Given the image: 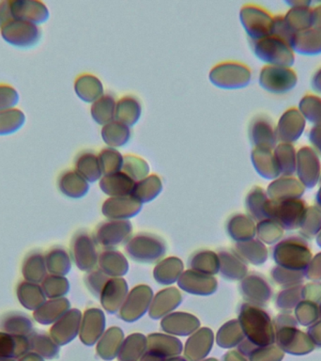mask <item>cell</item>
Segmentation results:
<instances>
[{"label": "cell", "mask_w": 321, "mask_h": 361, "mask_svg": "<svg viewBox=\"0 0 321 361\" xmlns=\"http://www.w3.org/2000/svg\"><path fill=\"white\" fill-rule=\"evenodd\" d=\"M251 47L256 58L272 66L292 67L295 53L289 42L275 35L251 41Z\"/></svg>", "instance_id": "6da1fadb"}, {"label": "cell", "mask_w": 321, "mask_h": 361, "mask_svg": "<svg viewBox=\"0 0 321 361\" xmlns=\"http://www.w3.org/2000/svg\"><path fill=\"white\" fill-rule=\"evenodd\" d=\"M210 83L222 90L244 89L250 84L252 72L241 62L225 61L215 65L208 75Z\"/></svg>", "instance_id": "7a4b0ae2"}, {"label": "cell", "mask_w": 321, "mask_h": 361, "mask_svg": "<svg viewBox=\"0 0 321 361\" xmlns=\"http://www.w3.org/2000/svg\"><path fill=\"white\" fill-rule=\"evenodd\" d=\"M239 20L251 41L272 35L273 16L260 6L244 5L239 11Z\"/></svg>", "instance_id": "3957f363"}, {"label": "cell", "mask_w": 321, "mask_h": 361, "mask_svg": "<svg viewBox=\"0 0 321 361\" xmlns=\"http://www.w3.org/2000/svg\"><path fill=\"white\" fill-rule=\"evenodd\" d=\"M297 83V73L291 67L266 65L259 73V85L262 89L273 94L289 92Z\"/></svg>", "instance_id": "277c9868"}, {"label": "cell", "mask_w": 321, "mask_h": 361, "mask_svg": "<svg viewBox=\"0 0 321 361\" xmlns=\"http://www.w3.org/2000/svg\"><path fill=\"white\" fill-rule=\"evenodd\" d=\"M0 35L11 47L27 49L39 44L42 32L39 25L13 20L0 28Z\"/></svg>", "instance_id": "5b68a950"}, {"label": "cell", "mask_w": 321, "mask_h": 361, "mask_svg": "<svg viewBox=\"0 0 321 361\" xmlns=\"http://www.w3.org/2000/svg\"><path fill=\"white\" fill-rule=\"evenodd\" d=\"M306 205L300 199L273 202L270 203L269 217L275 219L281 227L291 230L301 227L306 213Z\"/></svg>", "instance_id": "8992f818"}, {"label": "cell", "mask_w": 321, "mask_h": 361, "mask_svg": "<svg viewBox=\"0 0 321 361\" xmlns=\"http://www.w3.org/2000/svg\"><path fill=\"white\" fill-rule=\"evenodd\" d=\"M296 172L304 188H314L321 177L320 157L312 147H301L297 152Z\"/></svg>", "instance_id": "52a82bcc"}, {"label": "cell", "mask_w": 321, "mask_h": 361, "mask_svg": "<svg viewBox=\"0 0 321 361\" xmlns=\"http://www.w3.org/2000/svg\"><path fill=\"white\" fill-rule=\"evenodd\" d=\"M249 137L255 148L273 151L279 143L276 127L272 120L265 115L256 116L251 121Z\"/></svg>", "instance_id": "ba28073f"}, {"label": "cell", "mask_w": 321, "mask_h": 361, "mask_svg": "<svg viewBox=\"0 0 321 361\" xmlns=\"http://www.w3.org/2000/svg\"><path fill=\"white\" fill-rule=\"evenodd\" d=\"M11 10L13 20L31 23L39 27L45 24L50 17L47 6L38 0H11Z\"/></svg>", "instance_id": "9c48e42d"}, {"label": "cell", "mask_w": 321, "mask_h": 361, "mask_svg": "<svg viewBox=\"0 0 321 361\" xmlns=\"http://www.w3.org/2000/svg\"><path fill=\"white\" fill-rule=\"evenodd\" d=\"M306 121L296 107L287 109L281 116L276 126L279 142L294 143L306 129Z\"/></svg>", "instance_id": "30bf717a"}, {"label": "cell", "mask_w": 321, "mask_h": 361, "mask_svg": "<svg viewBox=\"0 0 321 361\" xmlns=\"http://www.w3.org/2000/svg\"><path fill=\"white\" fill-rule=\"evenodd\" d=\"M268 188V196L273 202L298 199L304 192L303 183L292 176H284L280 179H276Z\"/></svg>", "instance_id": "8fae6325"}, {"label": "cell", "mask_w": 321, "mask_h": 361, "mask_svg": "<svg viewBox=\"0 0 321 361\" xmlns=\"http://www.w3.org/2000/svg\"><path fill=\"white\" fill-rule=\"evenodd\" d=\"M294 53L303 56H317L321 54V30L311 27L293 36L290 42Z\"/></svg>", "instance_id": "7c38bea8"}, {"label": "cell", "mask_w": 321, "mask_h": 361, "mask_svg": "<svg viewBox=\"0 0 321 361\" xmlns=\"http://www.w3.org/2000/svg\"><path fill=\"white\" fill-rule=\"evenodd\" d=\"M75 92L80 100L87 104H93L104 95L103 83L90 73H84L75 79Z\"/></svg>", "instance_id": "4fadbf2b"}, {"label": "cell", "mask_w": 321, "mask_h": 361, "mask_svg": "<svg viewBox=\"0 0 321 361\" xmlns=\"http://www.w3.org/2000/svg\"><path fill=\"white\" fill-rule=\"evenodd\" d=\"M142 115V106L134 96L127 95L121 97L115 104V121L128 127L134 126Z\"/></svg>", "instance_id": "5bb4252c"}, {"label": "cell", "mask_w": 321, "mask_h": 361, "mask_svg": "<svg viewBox=\"0 0 321 361\" xmlns=\"http://www.w3.org/2000/svg\"><path fill=\"white\" fill-rule=\"evenodd\" d=\"M251 160L256 172L265 179H275L281 175L272 149L253 148Z\"/></svg>", "instance_id": "9a60e30c"}, {"label": "cell", "mask_w": 321, "mask_h": 361, "mask_svg": "<svg viewBox=\"0 0 321 361\" xmlns=\"http://www.w3.org/2000/svg\"><path fill=\"white\" fill-rule=\"evenodd\" d=\"M58 185L59 190L65 196L73 199L84 197L89 191V183L78 172L73 169L61 172L58 179Z\"/></svg>", "instance_id": "2e32d148"}, {"label": "cell", "mask_w": 321, "mask_h": 361, "mask_svg": "<svg viewBox=\"0 0 321 361\" xmlns=\"http://www.w3.org/2000/svg\"><path fill=\"white\" fill-rule=\"evenodd\" d=\"M100 186L101 190L109 196L126 197L132 193L134 182L128 175L120 171L104 175L101 179Z\"/></svg>", "instance_id": "e0dca14e"}, {"label": "cell", "mask_w": 321, "mask_h": 361, "mask_svg": "<svg viewBox=\"0 0 321 361\" xmlns=\"http://www.w3.org/2000/svg\"><path fill=\"white\" fill-rule=\"evenodd\" d=\"M75 168L76 172L90 183L96 182L103 174L97 155L89 151L81 152L77 154L75 160Z\"/></svg>", "instance_id": "ac0fdd59"}, {"label": "cell", "mask_w": 321, "mask_h": 361, "mask_svg": "<svg viewBox=\"0 0 321 361\" xmlns=\"http://www.w3.org/2000/svg\"><path fill=\"white\" fill-rule=\"evenodd\" d=\"M104 143L111 148L125 146L131 138V129L120 121H113L103 126L101 131Z\"/></svg>", "instance_id": "d6986e66"}, {"label": "cell", "mask_w": 321, "mask_h": 361, "mask_svg": "<svg viewBox=\"0 0 321 361\" xmlns=\"http://www.w3.org/2000/svg\"><path fill=\"white\" fill-rule=\"evenodd\" d=\"M141 208L140 203L128 197H115L107 200L103 205V213L112 217L134 216Z\"/></svg>", "instance_id": "ffe728a7"}, {"label": "cell", "mask_w": 321, "mask_h": 361, "mask_svg": "<svg viewBox=\"0 0 321 361\" xmlns=\"http://www.w3.org/2000/svg\"><path fill=\"white\" fill-rule=\"evenodd\" d=\"M279 171L284 176H292L297 166V151L293 144L279 142L273 149Z\"/></svg>", "instance_id": "44dd1931"}, {"label": "cell", "mask_w": 321, "mask_h": 361, "mask_svg": "<svg viewBox=\"0 0 321 361\" xmlns=\"http://www.w3.org/2000/svg\"><path fill=\"white\" fill-rule=\"evenodd\" d=\"M312 7H292L284 16V22L293 34L308 30L312 27L311 23Z\"/></svg>", "instance_id": "7402d4cb"}, {"label": "cell", "mask_w": 321, "mask_h": 361, "mask_svg": "<svg viewBox=\"0 0 321 361\" xmlns=\"http://www.w3.org/2000/svg\"><path fill=\"white\" fill-rule=\"evenodd\" d=\"M115 104L117 103L112 95L101 96L90 107V114H92L93 121L103 126L115 121Z\"/></svg>", "instance_id": "603a6c76"}, {"label": "cell", "mask_w": 321, "mask_h": 361, "mask_svg": "<svg viewBox=\"0 0 321 361\" xmlns=\"http://www.w3.org/2000/svg\"><path fill=\"white\" fill-rule=\"evenodd\" d=\"M162 191V182L157 175H149L138 180L132 189V195L141 202H151Z\"/></svg>", "instance_id": "cb8c5ba5"}, {"label": "cell", "mask_w": 321, "mask_h": 361, "mask_svg": "<svg viewBox=\"0 0 321 361\" xmlns=\"http://www.w3.org/2000/svg\"><path fill=\"white\" fill-rule=\"evenodd\" d=\"M25 121L27 118L21 109H13L0 112V135L15 134L24 127Z\"/></svg>", "instance_id": "d4e9b609"}, {"label": "cell", "mask_w": 321, "mask_h": 361, "mask_svg": "<svg viewBox=\"0 0 321 361\" xmlns=\"http://www.w3.org/2000/svg\"><path fill=\"white\" fill-rule=\"evenodd\" d=\"M298 111L301 113L306 121L321 126V97L314 94L304 95L298 103Z\"/></svg>", "instance_id": "484cf974"}, {"label": "cell", "mask_w": 321, "mask_h": 361, "mask_svg": "<svg viewBox=\"0 0 321 361\" xmlns=\"http://www.w3.org/2000/svg\"><path fill=\"white\" fill-rule=\"evenodd\" d=\"M101 171L104 175L120 172L123 166V155L117 149L107 147L101 149L98 155Z\"/></svg>", "instance_id": "4316f807"}, {"label": "cell", "mask_w": 321, "mask_h": 361, "mask_svg": "<svg viewBox=\"0 0 321 361\" xmlns=\"http://www.w3.org/2000/svg\"><path fill=\"white\" fill-rule=\"evenodd\" d=\"M124 173L131 177L132 180H140L148 177L149 166L142 157L134 154H127L123 157Z\"/></svg>", "instance_id": "83f0119b"}, {"label": "cell", "mask_w": 321, "mask_h": 361, "mask_svg": "<svg viewBox=\"0 0 321 361\" xmlns=\"http://www.w3.org/2000/svg\"><path fill=\"white\" fill-rule=\"evenodd\" d=\"M268 195L260 188H255L247 196L246 205L248 210L253 216H268V208L270 199H268Z\"/></svg>", "instance_id": "f1b7e54d"}, {"label": "cell", "mask_w": 321, "mask_h": 361, "mask_svg": "<svg viewBox=\"0 0 321 361\" xmlns=\"http://www.w3.org/2000/svg\"><path fill=\"white\" fill-rule=\"evenodd\" d=\"M20 95L15 87L8 84H0V112L16 109Z\"/></svg>", "instance_id": "f546056e"}, {"label": "cell", "mask_w": 321, "mask_h": 361, "mask_svg": "<svg viewBox=\"0 0 321 361\" xmlns=\"http://www.w3.org/2000/svg\"><path fill=\"white\" fill-rule=\"evenodd\" d=\"M308 138L312 148L321 157V126H313L309 131Z\"/></svg>", "instance_id": "4dcf8cb0"}, {"label": "cell", "mask_w": 321, "mask_h": 361, "mask_svg": "<svg viewBox=\"0 0 321 361\" xmlns=\"http://www.w3.org/2000/svg\"><path fill=\"white\" fill-rule=\"evenodd\" d=\"M13 17L11 14V1L3 0L0 1V28L8 24V22L13 21Z\"/></svg>", "instance_id": "1f68e13d"}, {"label": "cell", "mask_w": 321, "mask_h": 361, "mask_svg": "<svg viewBox=\"0 0 321 361\" xmlns=\"http://www.w3.org/2000/svg\"><path fill=\"white\" fill-rule=\"evenodd\" d=\"M311 23L312 27L321 30V4L312 8Z\"/></svg>", "instance_id": "d6a6232c"}, {"label": "cell", "mask_w": 321, "mask_h": 361, "mask_svg": "<svg viewBox=\"0 0 321 361\" xmlns=\"http://www.w3.org/2000/svg\"><path fill=\"white\" fill-rule=\"evenodd\" d=\"M311 87L314 92L321 94V68L313 75L311 80Z\"/></svg>", "instance_id": "836d02e7"}, {"label": "cell", "mask_w": 321, "mask_h": 361, "mask_svg": "<svg viewBox=\"0 0 321 361\" xmlns=\"http://www.w3.org/2000/svg\"><path fill=\"white\" fill-rule=\"evenodd\" d=\"M286 4L289 5L290 8L292 7H303V6H310L313 4L312 1H286Z\"/></svg>", "instance_id": "e575fe53"}, {"label": "cell", "mask_w": 321, "mask_h": 361, "mask_svg": "<svg viewBox=\"0 0 321 361\" xmlns=\"http://www.w3.org/2000/svg\"><path fill=\"white\" fill-rule=\"evenodd\" d=\"M320 189H318L317 197H315V202H317V207L321 211V177L320 180Z\"/></svg>", "instance_id": "d590c367"}]
</instances>
